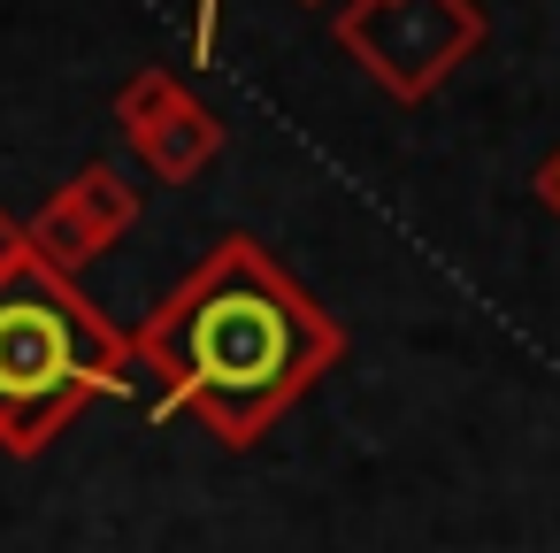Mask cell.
<instances>
[{"label":"cell","mask_w":560,"mask_h":553,"mask_svg":"<svg viewBox=\"0 0 560 553\" xmlns=\"http://www.w3.org/2000/svg\"><path fill=\"white\" fill-rule=\"evenodd\" d=\"M185 101H192V85H185L177 70H139V78L116 93V131L139 139V131H154L162 116H177Z\"/></svg>","instance_id":"8992f818"},{"label":"cell","mask_w":560,"mask_h":553,"mask_svg":"<svg viewBox=\"0 0 560 553\" xmlns=\"http://www.w3.org/2000/svg\"><path fill=\"white\" fill-rule=\"evenodd\" d=\"M215 32H223V0H192V70L215 62Z\"/></svg>","instance_id":"52a82bcc"},{"label":"cell","mask_w":560,"mask_h":553,"mask_svg":"<svg viewBox=\"0 0 560 553\" xmlns=\"http://www.w3.org/2000/svg\"><path fill=\"white\" fill-rule=\"evenodd\" d=\"M131 147H139V162H147L162 185H192V177L223 154V116H215L208 101H185L177 116H162V124L139 131Z\"/></svg>","instance_id":"5b68a950"},{"label":"cell","mask_w":560,"mask_h":553,"mask_svg":"<svg viewBox=\"0 0 560 553\" xmlns=\"http://www.w3.org/2000/svg\"><path fill=\"white\" fill-rule=\"evenodd\" d=\"M131 223H139V185H131L116 162H85L62 193L39 200V216H24V246H32L47 269L85 277Z\"/></svg>","instance_id":"277c9868"},{"label":"cell","mask_w":560,"mask_h":553,"mask_svg":"<svg viewBox=\"0 0 560 553\" xmlns=\"http://www.w3.org/2000/svg\"><path fill=\"white\" fill-rule=\"evenodd\" d=\"M346 354V331L315 292L254 239H223L139 331L131 361L162 415H192L215 446H254L300 392Z\"/></svg>","instance_id":"6da1fadb"},{"label":"cell","mask_w":560,"mask_h":553,"mask_svg":"<svg viewBox=\"0 0 560 553\" xmlns=\"http://www.w3.org/2000/svg\"><path fill=\"white\" fill-rule=\"evenodd\" d=\"M537 200H545V208H552V216H560V154H552V162H545V170H537Z\"/></svg>","instance_id":"9c48e42d"},{"label":"cell","mask_w":560,"mask_h":553,"mask_svg":"<svg viewBox=\"0 0 560 553\" xmlns=\"http://www.w3.org/2000/svg\"><path fill=\"white\" fill-rule=\"evenodd\" d=\"M338 47L392 101H430L483 47V9L476 0H346Z\"/></svg>","instance_id":"3957f363"},{"label":"cell","mask_w":560,"mask_h":553,"mask_svg":"<svg viewBox=\"0 0 560 553\" xmlns=\"http://www.w3.org/2000/svg\"><path fill=\"white\" fill-rule=\"evenodd\" d=\"M16 262H24V223H16L9 208H0V277H9Z\"/></svg>","instance_id":"ba28073f"},{"label":"cell","mask_w":560,"mask_h":553,"mask_svg":"<svg viewBox=\"0 0 560 553\" xmlns=\"http://www.w3.org/2000/svg\"><path fill=\"white\" fill-rule=\"evenodd\" d=\"M139 384L131 338L93 308V292L47 269L32 246L0 277V446L16 461L47 453L93 400Z\"/></svg>","instance_id":"7a4b0ae2"},{"label":"cell","mask_w":560,"mask_h":553,"mask_svg":"<svg viewBox=\"0 0 560 553\" xmlns=\"http://www.w3.org/2000/svg\"><path fill=\"white\" fill-rule=\"evenodd\" d=\"M307 9H315V0H307Z\"/></svg>","instance_id":"30bf717a"}]
</instances>
